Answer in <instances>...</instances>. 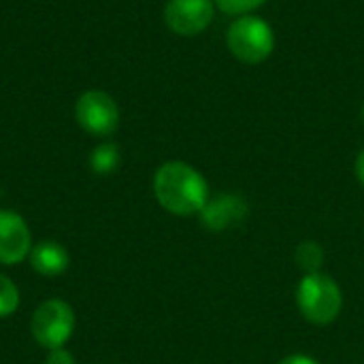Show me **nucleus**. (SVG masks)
<instances>
[{"label":"nucleus","instance_id":"f257e3e1","mask_svg":"<svg viewBox=\"0 0 364 364\" xmlns=\"http://www.w3.org/2000/svg\"><path fill=\"white\" fill-rule=\"evenodd\" d=\"M154 194L164 211L188 218L203 211L209 200V186L194 166L171 160L156 171Z\"/></svg>","mask_w":364,"mask_h":364},{"label":"nucleus","instance_id":"f03ea898","mask_svg":"<svg viewBox=\"0 0 364 364\" xmlns=\"http://www.w3.org/2000/svg\"><path fill=\"white\" fill-rule=\"evenodd\" d=\"M296 305L307 322L326 326L341 314L343 294L333 277L324 273H307L296 288Z\"/></svg>","mask_w":364,"mask_h":364},{"label":"nucleus","instance_id":"7ed1b4c3","mask_svg":"<svg viewBox=\"0 0 364 364\" xmlns=\"http://www.w3.org/2000/svg\"><path fill=\"white\" fill-rule=\"evenodd\" d=\"M226 43L230 53L243 64H262L275 49V32L262 17L256 15H241L237 17L228 32Z\"/></svg>","mask_w":364,"mask_h":364},{"label":"nucleus","instance_id":"20e7f679","mask_svg":"<svg viewBox=\"0 0 364 364\" xmlns=\"http://www.w3.org/2000/svg\"><path fill=\"white\" fill-rule=\"evenodd\" d=\"M75 331V314L66 301L49 299L36 307L30 320V333L34 341L45 350L64 348Z\"/></svg>","mask_w":364,"mask_h":364},{"label":"nucleus","instance_id":"39448f33","mask_svg":"<svg viewBox=\"0 0 364 364\" xmlns=\"http://www.w3.org/2000/svg\"><path fill=\"white\" fill-rule=\"evenodd\" d=\"M77 124L94 134V136H109L119 126V109L117 102L100 90L83 92L75 105Z\"/></svg>","mask_w":364,"mask_h":364},{"label":"nucleus","instance_id":"423d86ee","mask_svg":"<svg viewBox=\"0 0 364 364\" xmlns=\"http://www.w3.org/2000/svg\"><path fill=\"white\" fill-rule=\"evenodd\" d=\"M213 15V0H168L164 6V21L179 36L205 32L211 26Z\"/></svg>","mask_w":364,"mask_h":364},{"label":"nucleus","instance_id":"0eeeda50","mask_svg":"<svg viewBox=\"0 0 364 364\" xmlns=\"http://www.w3.org/2000/svg\"><path fill=\"white\" fill-rule=\"evenodd\" d=\"M30 252L32 235L26 220L11 209H0V262L6 267L19 264Z\"/></svg>","mask_w":364,"mask_h":364},{"label":"nucleus","instance_id":"6e6552de","mask_svg":"<svg viewBox=\"0 0 364 364\" xmlns=\"http://www.w3.org/2000/svg\"><path fill=\"white\" fill-rule=\"evenodd\" d=\"M198 215L205 228L222 232L247 215V200L239 194H218L207 200Z\"/></svg>","mask_w":364,"mask_h":364},{"label":"nucleus","instance_id":"1a4fd4ad","mask_svg":"<svg viewBox=\"0 0 364 364\" xmlns=\"http://www.w3.org/2000/svg\"><path fill=\"white\" fill-rule=\"evenodd\" d=\"M28 258L32 269L43 277H55L68 269V252L58 241H41L32 245Z\"/></svg>","mask_w":364,"mask_h":364},{"label":"nucleus","instance_id":"9d476101","mask_svg":"<svg viewBox=\"0 0 364 364\" xmlns=\"http://www.w3.org/2000/svg\"><path fill=\"white\" fill-rule=\"evenodd\" d=\"M90 166L96 175H109L119 166V147L115 143H100L92 149Z\"/></svg>","mask_w":364,"mask_h":364},{"label":"nucleus","instance_id":"9b49d317","mask_svg":"<svg viewBox=\"0 0 364 364\" xmlns=\"http://www.w3.org/2000/svg\"><path fill=\"white\" fill-rule=\"evenodd\" d=\"M294 260L305 273H320V267L324 264V250L318 241H303L294 252Z\"/></svg>","mask_w":364,"mask_h":364},{"label":"nucleus","instance_id":"f8f14e48","mask_svg":"<svg viewBox=\"0 0 364 364\" xmlns=\"http://www.w3.org/2000/svg\"><path fill=\"white\" fill-rule=\"evenodd\" d=\"M17 307H19V288L4 273H0V320L15 314Z\"/></svg>","mask_w":364,"mask_h":364},{"label":"nucleus","instance_id":"ddd939ff","mask_svg":"<svg viewBox=\"0 0 364 364\" xmlns=\"http://www.w3.org/2000/svg\"><path fill=\"white\" fill-rule=\"evenodd\" d=\"M267 0H213V4L226 13V15H250L252 11H256L258 6H262Z\"/></svg>","mask_w":364,"mask_h":364},{"label":"nucleus","instance_id":"4468645a","mask_svg":"<svg viewBox=\"0 0 364 364\" xmlns=\"http://www.w3.org/2000/svg\"><path fill=\"white\" fill-rule=\"evenodd\" d=\"M45 364H75V356L66 350V348H55V350H47V358Z\"/></svg>","mask_w":364,"mask_h":364},{"label":"nucleus","instance_id":"2eb2a0df","mask_svg":"<svg viewBox=\"0 0 364 364\" xmlns=\"http://www.w3.org/2000/svg\"><path fill=\"white\" fill-rule=\"evenodd\" d=\"M279 364H320V360H316L307 354H292V356H286Z\"/></svg>","mask_w":364,"mask_h":364},{"label":"nucleus","instance_id":"dca6fc26","mask_svg":"<svg viewBox=\"0 0 364 364\" xmlns=\"http://www.w3.org/2000/svg\"><path fill=\"white\" fill-rule=\"evenodd\" d=\"M356 177H358L360 186L364 188V149L358 154V158H356Z\"/></svg>","mask_w":364,"mask_h":364},{"label":"nucleus","instance_id":"f3484780","mask_svg":"<svg viewBox=\"0 0 364 364\" xmlns=\"http://www.w3.org/2000/svg\"><path fill=\"white\" fill-rule=\"evenodd\" d=\"M360 119H363V124H364V105H363V109H360Z\"/></svg>","mask_w":364,"mask_h":364}]
</instances>
